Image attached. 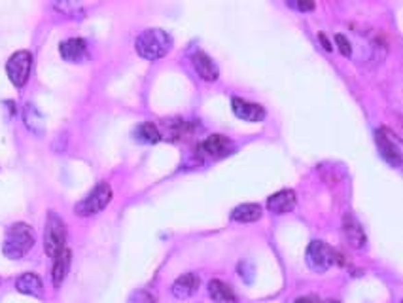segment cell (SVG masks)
<instances>
[{"label":"cell","instance_id":"obj_1","mask_svg":"<svg viewBox=\"0 0 403 303\" xmlns=\"http://www.w3.org/2000/svg\"><path fill=\"white\" fill-rule=\"evenodd\" d=\"M34 247V229L25 222L12 224L6 229L4 243H2V252L10 260H21Z\"/></svg>","mask_w":403,"mask_h":303},{"label":"cell","instance_id":"obj_21","mask_svg":"<svg viewBox=\"0 0 403 303\" xmlns=\"http://www.w3.org/2000/svg\"><path fill=\"white\" fill-rule=\"evenodd\" d=\"M127 303H157V300L148 290H137V292H133L131 298L127 300Z\"/></svg>","mask_w":403,"mask_h":303},{"label":"cell","instance_id":"obj_4","mask_svg":"<svg viewBox=\"0 0 403 303\" xmlns=\"http://www.w3.org/2000/svg\"><path fill=\"white\" fill-rule=\"evenodd\" d=\"M110 201H112V188L108 182H99L82 201L76 203L74 212L78 216H93L106 209Z\"/></svg>","mask_w":403,"mask_h":303},{"label":"cell","instance_id":"obj_5","mask_svg":"<svg viewBox=\"0 0 403 303\" xmlns=\"http://www.w3.org/2000/svg\"><path fill=\"white\" fill-rule=\"evenodd\" d=\"M339 258V252L334 250L327 243L324 241H312L307 247V265L314 273H326L332 265L335 264V260Z\"/></svg>","mask_w":403,"mask_h":303},{"label":"cell","instance_id":"obj_12","mask_svg":"<svg viewBox=\"0 0 403 303\" xmlns=\"http://www.w3.org/2000/svg\"><path fill=\"white\" fill-rule=\"evenodd\" d=\"M295 203H297V197H295L294 190H280L267 199V209L271 210L273 214H288L295 209Z\"/></svg>","mask_w":403,"mask_h":303},{"label":"cell","instance_id":"obj_23","mask_svg":"<svg viewBox=\"0 0 403 303\" xmlns=\"http://www.w3.org/2000/svg\"><path fill=\"white\" fill-rule=\"evenodd\" d=\"M288 6L297 8L299 12H312V10H314V4H312V2H288Z\"/></svg>","mask_w":403,"mask_h":303},{"label":"cell","instance_id":"obj_24","mask_svg":"<svg viewBox=\"0 0 403 303\" xmlns=\"http://www.w3.org/2000/svg\"><path fill=\"white\" fill-rule=\"evenodd\" d=\"M295 303H324V302H320V300L314 298V295H305V298H297Z\"/></svg>","mask_w":403,"mask_h":303},{"label":"cell","instance_id":"obj_8","mask_svg":"<svg viewBox=\"0 0 403 303\" xmlns=\"http://www.w3.org/2000/svg\"><path fill=\"white\" fill-rule=\"evenodd\" d=\"M231 110L239 120H244V122H250V124H260V122H264L265 117V110L262 104L249 102L244 101V99H239V97H233Z\"/></svg>","mask_w":403,"mask_h":303},{"label":"cell","instance_id":"obj_13","mask_svg":"<svg viewBox=\"0 0 403 303\" xmlns=\"http://www.w3.org/2000/svg\"><path fill=\"white\" fill-rule=\"evenodd\" d=\"M199 287H201V277L197 273H184L182 277L174 280L172 294L179 300H187V298H192L199 290Z\"/></svg>","mask_w":403,"mask_h":303},{"label":"cell","instance_id":"obj_9","mask_svg":"<svg viewBox=\"0 0 403 303\" xmlns=\"http://www.w3.org/2000/svg\"><path fill=\"white\" fill-rule=\"evenodd\" d=\"M343 237H345V241L349 243L352 249L362 250L365 249V245H367V235H365L364 227L362 224L358 222L356 218L347 216L343 218Z\"/></svg>","mask_w":403,"mask_h":303},{"label":"cell","instance_id":"obj_14","mask_svg":"<svg viewBox=\"0 0 403 303\" xmlns=\"http://www.w3.org/2000/svg\"><path fill=\"white\" fill-rule=\"evenodd\" d=\"M192 61H194V69L199 74V78H203L205 82H216L220 70H218L216 63L212 61L205 52H195Z\"/></svg>","mask_w":403,"mask_h":303},{"label":"cell","instance_id":"obj_7","mask_svg":"<svg viewBox=\"0 0 403 303\" xmlns=\"http://www.w3.org/2000/svg\"><path fill=\"white\" fill-rule=\"evenodd\" d=\"M377 146H379L380 156L384 157V161L392 165V167H400L402 165V148L400 142L394 139V135L388 129H379L377 131Z\"/></svg>","mask_w":403,"mask_h":303},{"label":"cell","instance_id":"obj_6","mask_svg":"<svg viewBox=\"0 0 403 303\" xmlns=\"http://www.w3.org/2000/svg\"><path fill=\"white\" fill-rule=\"evenodd\" d=\"M32 70V54L27 49L16 52L6 63V72H8L10 82L16 87H25V84L31 78Z\"/></svg>","mask_w":403,"mask_h":303},{"label":"cell","instance_id":"obj_25","mask_svg":"<svg viewBox=\"0 0 403 303\" xmlns=\"http://www.w3.org/2000/svg\"><path fill=\"white\" fill-rule=\"evenodd\" d=\"M320 40H322V44H324V47H326L327 52H332V49H334V47H332V44L327 42L326 34H320Z\"/></svg>","mask_w":403,"mask_h":303},{"label":"cell","instance_id":"obj_3","mask_svg":"<svg viewBox=\"0 0 403 303\" xmlns=\"http://www.w3.org/2000/svg\"><path fill=\"white\" fill-rule=\"evenodd\" d=\"M67 249V224L57 212H49L44 229V250L49 258H57Z\"/></svg>","mask_w":403,"mask_h":303},{"label":"cell","instance_id":"obj_20","mask_svg":"<svg viewBox=\"0 0 403 303\" xmlns=\"http://www.w3.org/2000/svg\"><path fill=\"white\" fill-rule=\"evenodd\" d=\"M133 135H135V140H139L142 144H157L159 140L163 139V135L157 129V125H154L152 122L140 124Z\"/></svg>","mask_w":403,"mask_h":303},{"label":"cell","instance_id":"obj_11","mask_svg":"<svg viewBox=\"0 0 403 303\" xmlns=\"http://www.w3.org/2000/svg\"><path fill=\"white\" fill-rule=\"evenodd\" d=\"M59 54L67 63H84L89 57L87 44L84 38H69L61 42Z\"/></svg>","mask_w":403,"mask_h":303},{"label":"cell","instance_id":"obj_18","mask_svg":"<svg viewBox=\"0 0 403 303\" xmlns=\"http://www.w3.org/2000/svg\"><path fill=\"white\" fill-rule=\"evenodd\" d=\"M70 250L65 249L59 254V256L54 260V271H51V279H54L55 288H59L67 279V275H69V267H70Z\"/></svg>","mask_w":403,"mask_h":303},{"label":"cell","instance_id":"obj_22","mask_svg":"<svg viewBox=\"0 0 403 303\" xmlns=\"http://www.w3.org/2000/svg\"><path fill=\"white\" fill-rule=\"evenodd\" d=\"M335 42H337V46L341 49V54L345 57H350L352 55V47H350V42L347 40V36H343V34H335Z\"/></svg>","mask_w":403,"mask_h":303},{"label":"cell","instance_id":"obj_16","mask_svg":"<svg viewBox=\"0 0 403 303\" xmlns=\"http://www.w3.org/2000/svg\"><path fill=\"white\" fill-rule=\"evenodd\" d=\"M264 214V210L256 203H244V205H239L235 207L231 212V220L235 222H240V224H250V222H257Z\"/></svg>","mask_w":403,"mask_h":303},{"label":"cell","instance_id":"obj_2","mask_svg":"<svg viewBox=\"0 0 403 303\" xmlns=\"http://www.w3.org/2000/svg\"><path fill=\"white\" fill-rule=\"evenodd\" d=\"M137 54L146 61H157L171 52L172 36L163 29H146L135 40Z\"/></svg>","mask_w":403,"mask_h":303},{"label":"cell","instance_id":"obj_17","mask_svg":"<svg viewBox=\"0 0 403 303\" xmlns=\"http://www.w3.org/2000/svg\"><path fill=\"white\" fill-rule=\"evenodd\" d=\"M209 295L214 300V303H237V295L233 292V288L225 284L224 280H210Z\"/></svg>","mask_w":403,"mask_h":303},{"label":"cell","instance_id":"obj_15","mask_svg":"<svg viewBox=\"0 0 403 303\" xmlns=\"http://www.w3.org/2000/svg\"><path fill=\"white\" fill-rule=\"evenodd\" d=\"M17 292L25 295H32V298H42L44 295V284L36 273H23L16 279Z\"/></svg>","mask_w":403,"mask_h":303},{"label":"cell","instance_id":"obj_10","mask_svg":"<svg viewBox=\"0 0 403 303\" xmlns=\"http://www.w3.org/2000/svg\"><path fill=\"white\" fill-rule=\"evenodd\" d=\"M203 150L214 159H222V157L231 156L235 152V142L229 140L224 135H210L209 139L203 142Z\"/></svg>","mask_w":403,"mask_h":303},{"label":"cell","instance_id":"obj_19","mask_svg":"<svg viewBox=\"0 0 403 303\" xmlns=\"http://www.w3.org/2000/svg\"><path fill=\"white\" fill-rule=\"evenodd\" d=\"M25 124L29 127V131H32L34 135H44V116L40 114V110L36 109V104L32 102H27L23 110Z\"/></svg>","mask_w":403,"mask_h":303}]
</instances>
